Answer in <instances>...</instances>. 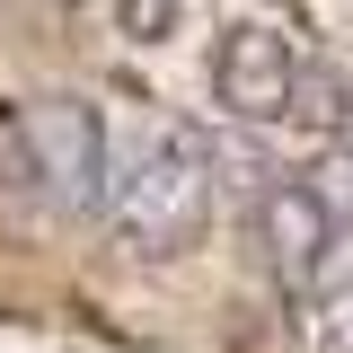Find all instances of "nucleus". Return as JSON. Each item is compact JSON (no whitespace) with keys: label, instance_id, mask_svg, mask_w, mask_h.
Listing matches in <instances>:
<instances>
[{"label":"nucleus","instance_id":"1","mask_svg":"<svg viewBox=\"0 0 353 353\" xmlns=\"http://www.w3.org/2000/svg\"><path fill=\"white\" fill-rule=\"evenodd\" d=\"M115 230H124L141 256H176L212 230V150L194 132H159L141 159H132L124 194H115Z\"/></svg>","mask_w":353,"mask_h":353},{"label":"nucleus","instance_id":"2","mask_svg":"<svg viewBox=\"0 0 353 353\" xmlns=\"http://www.w3.org/2000/svg\"><path fill=\"white\" fill-rule=\"evenodd\" d=\"M18 150H27V185L44 212L80 221L106 194V124L88 97H27L18 106Z\"/></svg>","mask_w":353,"mask_h":353},{"label":"nucleus","instance_id":"3","mask_svg":"<svg viewBox=\"0 0 353 353\" xmlns=\"http://www.w3.org/2000/svg\"><path fill=\"white\" fill-rule=\"evenodd\" d=\"M212 97L239 124L292 115V97H301V53H292V36L274 18H230L221 44H212Z\"/></svg>","mask_w":353,"mask_h":353},{"label":"nucleus","instance_id":"4","mask_svg":"<svg viewBox=\"0 0 353 353\" xmlns=\"http://www.w3.org/2000/svg\"><path fill=\"white\" fill-rule=\"evenodd\" d=\"M327 239H336V212L309 194V176H274L256 194V248L283 283H318L327 265Z\"/></svg>","mask_w":353,"mask_h":353},{"label":"nucleus","instance_id":"5","mask_svg":"<svg viewBox=\"0 0 353 353\" xmlns=\"http://www.w3.org/2000/svg\"><path fill=\"white\" fill-rule=\"evenodd\" d=\"M309 194H318L336 221H353V150H327V159L309 168Z\"/></svg>","mask_w":353,"mask_h":353},{"label":"nucleus","instance_id":"6","mask_svg":"<svg viewBox=\"0 0 353 353\" xmlns=\"http://www.w3.org/2000/svg\"><path fill=\"white\" fill-rule=\"evenodd\" d=\"M318 353H353V283L318 292Z\"/></svg>","mask_w":353,"mask_h":353},{"label":"nucleus","instance_id":"7","mask_svg":"<svg viewBox=\"0 0 353 353\" xmlns=\"http://www.w3.org/2000/svg\"><path fill=\"white\" fill-rule=\"evenodd\" d=\"M115 18H124V36H141V44L176 36V0H115Z\"/></svg>","mask_w":353,"mask_h":353},{"label":"nucleus","instance_id":"8","mask_svg":"<svg viewBox=\"0 0 353 353\" xmlns=\"http://www.w3.org/2000/svg\"><path fill=\"white\" fill-rule=\"evenodd\" d=\"M336 97H345V88L318 80V88H309V106H292V115H309V124H336Z\"/></svg>","mask_w":353,"mask_h":353}]
</instances>
